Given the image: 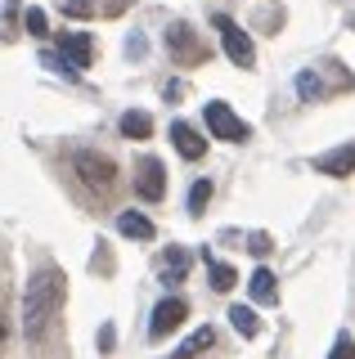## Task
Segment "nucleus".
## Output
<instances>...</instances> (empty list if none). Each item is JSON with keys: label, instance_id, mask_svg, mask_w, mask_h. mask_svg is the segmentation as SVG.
Returning <instances> with one entry per match:
<instances>
[{"label": "nucleus", "instance_id": "5701e85b", "mask_svg": "<svg viewBox=\"0 0 355 359\" xmlns=\"http://www.w3.org/2000/svg\"><path fill=\"white\" fill-rule=\"evenodd\" d=\"M113 341H117L113 323H104V328H99V351H113Z\"/></svg>", "mask_w": 355, "mask_h": 359}, {"label": "nucleus", "instance_id": "f03ea898", "mask_svg": "<svg viewBox=\"0 0 355 359\" xmlns=\"http://www.w3.org/2000/svg\"><path fill=\"white\" fill-rule=\"evenodd\" d=\"M207 112V130H212V140H225V144H243L252 135V126L239 117L229 104H220V99H212V104H203Z\"/></svg>", "mask_w": 355, "mask_h": 359}, {"label": "nucleus", "instance_id": "f257e3e1", "mask_svg": "<svg viewBox=\"0 0 355 359\" xmlns=\"http://www.w3.org/2000/svg\"><path fill=\"white\" fill-rule=\"evenodd\" d=\"M63 283H68V278H63L59 265H46L27 278V287H23V332H27V341H41L46 328L54 323V314L63 310Z\"/></svg>", "mask_w": 355, "mask_h": 359}, {"label": "nucleus", "instance_id": "20e7f679", "mask_svg": "<svg viewBox=\"0 0 355 359\" xmlns=\"http://www.w3.org/2000/svg\"><path fill=\"white\" fill-rule=\"evenodd\" d=\"M72 166H76V175H81L91 189H99V194H108V189H113V180H117L113 157H104V153H76Z\"/></svg>", "mask_w": 355, "mask_h": 359}, {"label": "nucleus", "instance_id": "6ab92c4d", "mask_svg": "<svg viewBox=\"0 0 355 359\" xmlns=\"http://www.w3.org/2000/svg\"><path fill=\"white\" fill-rule=\"evenodd\" d=\"M207 202H212V180H198V184L189 189V211L198 216V211H203Z\"/></svg>", "mask_w": 355, "mask_h": 359}, {"label": "nucleus", "instance_id": "ddd939ff", "mask_svg": "<svg viewBox=\"0 0 355 359\" xmlns=\"http://www.w3.org/2000/svg\"><path fill=\"white\" fill-rule=\"evenodd\" d=\"M121 135H126V140H149L153 135V117L149 112H121Z\"/></svg>", "mask_w": 355, "mask_h": 359}, {"label": "nucleus", "instance_id": "1a4fd4ad", "mask_svg": "<svg viewBox=\"0 0 355 359\" xmlns=\"http://www.w3.org/2000/svg\"><path fill=\"white\" fill-rule=\"evenodd\" d=\"M171 144H175V153H180L185 162H198V157L207 153V140L189 126V121H171Z\"/></svg>", "mask_w": 355, "mask_h": 359}, {"label": "nucleus", "instance_id": "9b49d317", "mask_svg": "<svg viewBox=\"0 0 355 359\" xmlns=\"http://www.w3.org/2000/svg\"><path fill=\"white\" fill-rule=\"evenodd\" d=\"M212 341H216V332H212V328L203 323L198 332H189V337L180 341V351H175V359H198L203 351H212Z\"/></svg>", "mask_w": 355, "mask_h": 359}, {"label": "nucleus", "instance_id": "aec40b11", "mask_svg": "<svg viewBox=\"0 0 355 359\" xmlns=\"http://www.w3.org/2000/svg\"><path fill=\"white\" fill-rule=\"evenodd\" d=\"M23 27L32 32V36H46V32H50V18H46V9H27V14H23Z\"/></svg>", "mask_w": 355, "mask_h": 359}, {"label": "nucleus", "instance_id": "4468645a", "mask_svg": "<svg viewBox=\"0 0 355 359\" xmlns=\"http://www.w3.org/2000/svg\"><path fill=\"white\" fill-rule=\"evenodd\" d=\"M162 274H166V283H180V278L189 274V252H185V247H171V252L162 256Z\"/></svg>", "mask_w": 355, "mask_h": 359}, {"label": "nucleus", "instance_id": "f3484780", "mask_svg": "<svg viewBox=\"0 0 355 359\" xmlns=\"http://www.w3.org/2000/svg\"><path fill=\"white\" fill-rule=\"evenodd\" d=\"M207 269H212V287H216V292H229V287L239 283L234 265H225V261H212V256H207Z\"/></svg>", "mask_w": 355, "mask_h": 359}, {"label": "nucleus", "instance_id": "b1692460", "mask_svg": "<svg viewBox=\"0 0 355 359\" xmlns=\"http://www.w3.org/2000/svg\"><path fill=\"white\" fill-rule=\"evenodd\" d=\"M252 247H248V252H257V256H265V252H270V238H265V233H252V238H248Z\"/></svg>", "mask_w": 355, "mask_h": 359}, {"label": "nucleus", "instance_id": "9d476101", "mask_svg": "<svg viewBox=\"0 0 355 359\" xmlns=\"http://www.w3.org/2000/svg\"><path fill=\"white\" fill-rule=\"evenodd\" d=\"M315 171L319 175H351L355 171V144H342V149H333V153H319Z\"/></svg>", "mask_w": 355, "mask_h": 359}, {"label": "nucleus", "instance_id": "4be33fe9", "mask_svg": "<svg viewBox=\"0 0 355 359\" xmlns=\"http://www.w3.org/2000/svg\"><path fill=\"white\" fill-rule=\"evenodd\" d=\"M41 63H46V67H54V72H72V67H68V59H63L59 50H41Z\"/></svg>", "mask_w": 355, "mask_h": 359}, {"label": "nucleus", "instance_id": "6e6552de", "mask_svg": "<svg viewBox=\"0 0 355 359\" xmlns=\"http://www.w3.org/2000/svg\"><path fill=\"white\" fill-rule=\"evenodd\" d=\"M59 54L68 59V67H72V72L91 67V59H95V41H91V32H68V36L59 41Z\"/></svg>", "mask_w": 355, "mask_h": 359}, {"label": "nucleus", "instance_id": "39448f33", "mask_svg": "<svg viewBox=\"0 0 355 359\" xmlns=\"http://www.w3.org/2000/svg\"><path fill=\"white\" fill-rule=\"evenodd\" d=\"M185 319H189V306H185L180 297H166V301H158V310H153L149 337H153V341H162V337H171Z\"/></svg>", "mask_w": 355, "mask_h": 359}, {"label": "nucleus", "instance_id": "393cba45", "mask_svg": "<svg viewBox=\"0 0 355 359\" xmlns=\"http://www.w3.org/2000/svg\"><path fill=\"white\" fill-rule=\"evenodd\" d=\"M68 14H72V18H86V14H95V9L86 5V0H68Z\"/></svg>", "mask_w": 355, "mask_h": 359}, {"label": "nucleus", "instance_id": "2eb2a0df", "mask_svg": "<svg viewBox=\"0 0 355 359\" xmlns=\"http://www.w3.org/2000/svg\"><path fill=\"white\" fill-rule=\"evenodd\" d=\"M248 292H252V301H274L279 297V287H274V274L270 269H252V278H248Z\"/></svg>", "mask_w": 355, "mask_h": 359}, {"label": "nucleus", "instance_id": "f8f14e48", "mask_svg": "<svg viewBox=\"0 0 355 359\" xmlns=\"http://www.w3.org/2000/svg\"><path fill=\"white\" fill-rule=\"evenodd\" d=\"M117 229L126 233V238H144V243L153 238V220L140 216V211H121V216H117Z\"/></svg>", "mask_w": 355, "mask_h": 359}, {"label": "nucleus", "instance_id": "423d86ee", "mask_svg": "<svg viewBox=\"0 0 355 359\" xmlns=\"http://www.w3.org/2000/svg\"><path fill=\"white\" fill-rule=\"evenodd\" d=\"M135 189H140L144 202H162V198H166V166L158 162V157H144V162H140Z\"/></svg>", "mask_w": 355, "mask_h": 359}, {"label": "nucleus", "instance_id": "dca6fc26", "mask_svg": "<svg viewBox=\"0 0 355 359\" xmlns=\"http://www.w3.org/2000/svg\"><path fill=\"white\" fill-rule=\"evenodd\" d=\"M229 323H234L239 337H257V332H261L257 310H248V306H229Z\"/></svg>", "mask_w": 355, "mask_h": 359}, {"label": "nucleus", "instance_id": "0eeeda50", "mask_svg": "<svg viewBox=\"0 0 355 359\" xmlns=\"http://www.w3.org/2000/svg\"><path fill=\"white\" fill-rule=\"evenodd\" d=\"M166 50H171L180 63H198V59L207 54L203 45H198V36H194L189 22H175V27H166Z\"/></svg>", "mask_w": 355, "mask_h": 359}, {"label": "nucleus", "instance_id": "a211bd4d", "mask_svg": "<svg viewBox=\"0 0 355 359\" xmlns=\"http://www.w3.org/2000/svg\"><path fill=\"white\" fill-rule=\"evenodd\" d=\"M297 95H302L306 104H315V99L324 95V81H319L315 72H302V76H297Z\"/></svg>", "mask_w": 355, "mask_h": 359}, {"label": "nucleus", "instance_id": "412c9836", "mask_svg": "<svg viewBox=\"0 0 355 359\" xmlns=\"http://www.w3.org/2000/svg\"><path fill=\"white\" fill-rule=\"evenodd\" d=\"M328 359H355V341H351V337H337L333 351H328Z\"/></svg>", "mask_w": 355, "mask_h": 359}, {"label": "nucleus", "instance_id": "7ed1b4c3", "mask_svg": "<svg viewBox=\"0 0 355 359\" xmlns=\"http://www.w3.org/2000/svg\"><path fill=\"white\" fill-rule=\"evenodd\" d=\"M216 32H220V45H225V54H229L234 67H252V63H257V45H252V36L229 14H216Z\"/></svg>", "mask_w": 355, "mask_h": 359}]
</instances>
